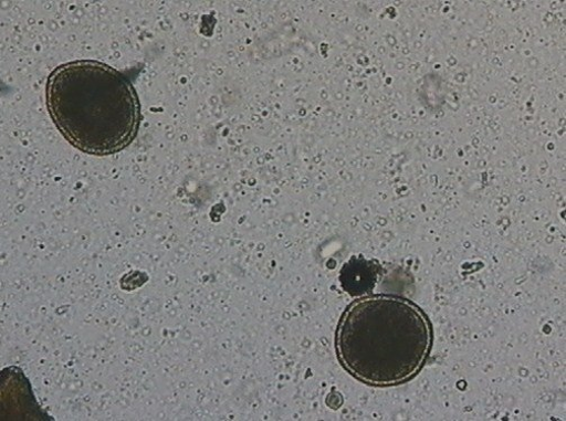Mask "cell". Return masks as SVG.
Returning a JSON list of instances; mask_svg holds the SVG:
<instances>
[{"label":"cell","instance_id":"6da1fadb","mask_svg":"<svg viewBox=\"0 0 566 421\" xmlns=\"http://www.w3.org/2000/svg\"><path fill=\"white\" fill-rule=\"evenodd\" d=\"M432 345L428 315L413 301L392 294L356 297L336 331L342 367L371 387H396L415 379Z\"/></svg>","mask_w":566,"mask_h":421},{"label":"cell","instance_id":"7a4b0ae2","mask_svg":"<svg viewBox=\"0 0 566 421\" xmlns=\"http://www.w3.org/2000/svg\"><path fill=\"white\" fill-rule=\"evenodd\" d=\"M45 102L62 137L87 155H115L140 130L142 103L134 84L96 60L57 66L46 81Z\"/></svg>","mask_w":566,"mask_h":421},{"label":"cell","instance_id":"3957f363","mask_svg":"<svg viewBox=\"0 0 566 421\" xmlns=\"http://www.w3.org/2000/svg\"><path fill=\"white\" fill-rule=\"evenodd\" d=\"M0 415L6 420H54L38 402L30 380L17 367H10L2 371Z\"/></svg>","mask_w":566,"mask_h":421},{"label":"cell","instance_id":"277c9868","mask_svg":"<svg viewBox=\"0 0 566 421\" xmlns=\"http://www.w3.org/2000/svg\"><path fill=\"white\" fill-rule=\"evenodd\" d=\"M382 272L379 262L353 256L343 266L339 281L346 293L353 297H361L371 294Z\"/></svg>","mask_w":566,"mask_h":421},{"label":"cell","instance_id":"5b68a950","mask_svg":"<svg viewBox=\"0 0 566 421\" xmlns=\"http://www.w3.org/2000/svg\"><path fill=\"white\" fill-rule=\"evenodd\" d=\"M149 281V275L142 271H133L119 280V287L125 292H134Z\"/></svg>","mask_w":566,"mask_h":421}]
</instances>
